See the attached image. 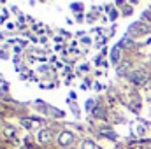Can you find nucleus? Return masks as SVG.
<instances>
[{
    "label": "nucleus",
    "mask_w": 151,
    "mask_h": 149,
    "mask_svg": "<svg viewBox=\"0 0 151 149\" xmlns=\"http://www.w3.org/2000/svg\"><path fill=\"white\" fill-rule=\"evenodd\" d=\"M130 79H132V82H135V84H142L148 77H146V74H144L142 70H137V72H132V74H130Z\"/></svg>",
    "instance_id": "1"
},
{
    "label": "nucleus",
    "mask_w": 151,
    "mask_h": 149,
    "mask_svg": "<svg viewBox=\"0 0 151 149\" xmlns=\"http://www.w3.org/2000/svg\"><path fill=\"white\" fill-rule=\"evenodd\" d=\"M148 30V27H144V25H135L134 28H130V34L132 35H137L139 32H146Z\"/></svg>",
    "instance_id": "2"
},
{
    "label": "nucleus",
    "mask_w": 151,
    "mask_h": 149,
    "mask_svg": "<svg viewBox=\"0 0 151 149\" xmlns=\"http://www.w3.org/2000/svg\"><path fill=\"white\" fill-rule=\"evenodd\" d=\"M72 140V135L70 133H62L60 135V144H69Z\"/></svg>",
    "instance_id": "3"
},
{
    "label": "nucleus",
    "mask_w": 151,
    "mask_h": 149,
    "mask_svg": "<svg viewBox=\"0 0 151 149\" xmlns=\"http://www.w3.org/2000/svg\"><path fill=\"white\" fill-rule=\"evenodd\" d=\"M118 58H119V46H116V47L113 49V62L114 63L118 62Z\"/></svg>",
    "instance_id": "4"
},
{
    "label": "nucleus",
    "mask_w": 151,
    "mask_h": 149,
    "mask_svg": "<svg viewBox=\"0 0 151 149\" xmlns=\"http://www.w3.org/2000/svg\"><path fill=\"white\" fill-rule=\"evenodd\" d=\"M83 149H95V144L91 140H84L83 142Z\"/></svg>",
    "instance_id": "5"
},
{
    "label": "nucleus",
    "mask_w": 151,
    "mask_h": 149,
    "mask_svg": "<svg viewBox=\"0 0 151 149\" xmlns=\"http://www.w3.org/2000/svg\"><path fill=\"white\" fill-rule=\"evenodd\" d=\"M95 114H97V116H100V117H104V116H106V112L100 111V109H95Z\"/></svg>",
    "instance_id": "6"
},
{
    "label": "nucleus",
    "mask_w": 151,
    "mask_h": 149,
    "mask_svg": "<svg viewBox=\"0 0 151 149\" xmlns=\"http://www.w3.org/2000/svg\"><path fill=\"white\" fill-rule=\"evenodd\" d=\"M46 139H47V140H49V137H46V132H42V133H40V140H42V142H44V140H46Z\"/></svg>",
    "instance_id": "7"
},
{
    "label": "nucleus",
    "mask_w": 151,
    "mask_h": 149,
    "mask_svg": "<svg viewBox=\"0 0 151 149\" xmlns=\"http://www.w3.org/2000/svg\"><path fill=\"white\" fill-rule=\"evenodd\" d=\"M72 7H74V11H81V5H79V4H77V5H76V4H74Z\"/></svg>",
    "instance_id": "8"
}]
</instances>
